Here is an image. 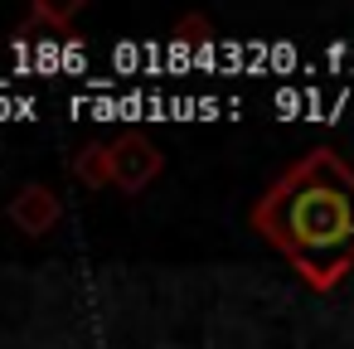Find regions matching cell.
<instances>
[{
  "mask_svg": "<svg viewBox=\"0 0 354 349\" xmlns=\"http://www.w3.org/2000/svg\"><path fill=\"white\" fill-rule=\"evenodd\" d=\"M262 228L315 286L339 281L354 262V170L315 151L277 185Z\"/></svg>",
  "mask_w": 354,
  "mask_h": 349,
  "instance_id": "1",
  "label": "cell"
}]
</instances>
